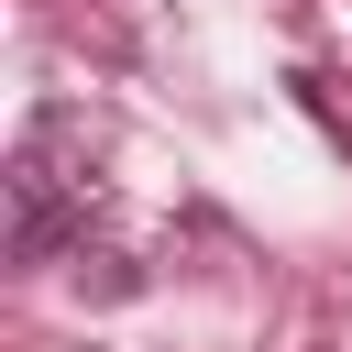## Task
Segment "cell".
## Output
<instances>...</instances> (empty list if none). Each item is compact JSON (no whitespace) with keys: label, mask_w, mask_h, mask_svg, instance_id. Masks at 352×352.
I'll use <instances>...</instances> for the list:
<instances>
[{"label":"cell","mask_w":352,"mask_h":352,"mask_svg":"<svg viewBox=\"0 0 352 352\" xmlns=\"http://www.w3.org/2000/svg\"><path fill=\"white\" fill-rule=\"evenodd\" d=\"M44 154H55L44 132H22L11 154V264H55L66 242H88V187H66Z\"/></svg>","instance_id":"obj_1"},{"label":"cell","mask_w":352,"mask_h":352,"mask_svg":"<svg viewBox=\"0 0 352 352\" xmlns=\"http://www.w3.org/2000/svg\"><path fill=\"white\" fill-rule=\"evenodd\" d=\"M77 286L88 297H143V264L132 253H99V264H77Z\"/></svg>","instance_id":"obj_2"}]
</instances>
